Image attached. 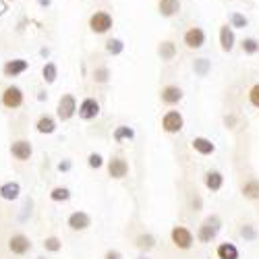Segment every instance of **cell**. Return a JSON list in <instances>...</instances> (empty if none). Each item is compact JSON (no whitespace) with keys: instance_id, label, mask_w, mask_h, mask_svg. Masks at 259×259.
<instances>
[{"instance_id":"6da1fadb","label":"cell","mask_w":259,"mask_h":259,"mask_svg":"<svg viewBox=\"0 0 259 259\" xmlns=\"http://www.w3.org/2000/svg\"><path fill=\"white\" fill-rule=\"evenodd\" d=\"M0 104H3L7 110H19L21 106L25 104V94L19 85L11 83L3 90V96H0Z\"/></svg>"},{"instance_id":"7a4b0ae2","label":"cell","mask_w":259,"mask_h":259,"mask_svg":"<svg viewBox=\"0 0 259 259\" xmlns=\"http://www.w3.org/2000/svg\"><path fill=\"white\" fill-rule=\"evenodd\" d=\"M114 25V19L110 13H106V11H96L92 17H90V29L98 35H104L112 29Z\"/></svg>"},{"instance_id":"3957f363","label":"cell","mask_w":259,"mask_h":259,"mask_svg":"<svg viewBox=\"0 0 259 259\" xmlns=\"http://www.w3.org/2000/svg\"><path fill=\"white\" fill-rule=\"evenodd\" d=\"M77 114V100L73 94H62L60 100H58V106H56V116L58 120L67 122L71 120L73 116Z\"/></svg>"},{"instance_id":"277c9868","label":"cell","mask_w":259,"mask_h":259,"mask_svg":"<svg viewBox=\"0 0 259 259\" xmlns=\"http://www.w3.org/2000/svg\"><path fill=\"white\" fill-rule=\"evenodd\" d=\"M31 249H33V243H31L29 236L23 234V232H17L9 239V251L13 255H17V257H25Z\"/></svg>"},{"instance_id":"5b68a950","label":"cell","mask_w":259,"mask_h":259,"mask_svg":"<svg viewBox=\"0 0 259 259\" xmlns=\"http://www.w3.org/2000/svg\"><path fill=\"white\" fill-rule=\"evenodd\" d=\"M29 71V60L25 58H11L3 64V77L5 79H17Z\"/></svg>"},{"instance_id":"8992f818","label":"cell","mask_w":259,"mask_h":259,"mask_svg":"<svg viewBox=\"0 0 259 259\" xmlns=\"http://www.w3.org/2000/svg\"><path fill=\"white\" fill-rule=\"evenodd\" d=\"M9 152L17 162H29L31 156H33V145H31L29 139H17V141L11 143Z\"/></svg>"},{"instance_id":"52a82bcc","label":"cell","mask_w":259,"mask_h":259,"mask_svg":"<svg viewBox=\"0 0 259 259\" xmlns=\"http://www.w3.org/2000/svg\"><path fill=\"white\" fill-rule=\"evenodd\" d=\"M77 114L81 120H94L100 116V102L96 98H85L77 106Z\"/></svg>"},{"instance_id":"ba28073f","label":"cell","mask_w":259,"mask_h":259,"mask_svg":"<svg viewBox=\"0 0 259 259\" xmlns=\"http://www.w3.org/2000/svg\"><path fill=\"white\" fill-rule=\"evenodd\" d=\"M220 230V218L218 215H209V218L199 226V234H197V239L201 243H209L215 234H218Z\"/></svg>"},{"instance_id":"9c48e42d","label":"cell","mask_w":259,"mask_h":259,"mask_svg":"<svg viewBox=\"0 0 259 259\" xmlns=\"http://www.w3.org/2000/svg\"><path fill=\"white\" fill-rule=\"evenodd\" d=\"M67 226L75 232H83L92 226V218H90V213H85V211H73L67 220Z\"/></svg>"},{"instance_id":"30bf717a","label":"cell","mask_w":259,"mask_h":259,"mask_svg":"<svg viewBox=\"0 0 259 259\" xmlns=\"http://www.w3.org/2000/svg\"><path fill=\"white\" fill-rule=\"evenodd\" d=\"M185 46L189 50H199L203 44H205V31L201 27H191L187 33H185Z\"/></svg>"},{"instance_id":"8fae6325","label":"cell","mask_w":259,"mask_h":259,"mask_svg":"<svg viewBox=\"0 0 259 259\" xmlns=\"http://www.w3.org/2000/svg\"><path fill=\"white\" fill-rule=\"evenodd\" d=\"M183 124H185V120H183V116L177 110H170L164 116V120H162V126H164L166 133H179L181 128H183Z\"/></svg>"},{"instance_id":"7c38bea8","label":"cell","mask_w":259,"mask_h":259,"mask_svg":"<svg viewBox=\"0 0 259 259\" xmlns=\"http://www.w3.org/2000/svg\"><path fill=\"white\" fill-rule=\"evenodd\" d=\"M21 197V185L17 181H9L0 185V199L5 201H17Z\"/></svg>"},{"instance_id":"4fadbf2b","label":"cell","mask_w":259,"mask_h":259,"mask_svg":"<svg viewBox=\"0 0 259 259\" xmlns=\"http://www.w3.org/2000/svg\"><path fill=\"white\" fill-rule=\"evenodd\" d=\"M108 175H110L112 179H124L126 175H128V164H126V160H122V158H112L110 162H108Z\"/></svg>"},{"instance_id":"5bb4252c","label":"cell","mask_w":259,"mask_h":259,"mask_svg":"<svg viewBox=\"0 0 259 259\" xmlns=\"http://www.w3.org/2000/svg\"><path fill=\"white\" fill-rule=\"evenodd\" d=\"M172 243H175L179 249H189L193 245V234L187 228L177 226L175 230H172Z\"/></svg>"},{"instance_id":"9a60e30c","label":"cell","mask_w":259,"mask_h":259,"mask_svg":"<svg viewBox=\"0 0 259 259\" xmlns=\"http://www.w3.org/2000/svg\"><path fill=\"white\" fill-rule=\"evenodd\" d=\"M35 128H37L39 135H52L56 131V118L50 114H41L35 122Z\"/></svg>"},{"instance_id":"2e32d148","label":"cell","mask_w":259,"mask_h":259,"mask_svg":"<svg viewBox=\"0 0 259 259\" xmlns=\"http://www.w3.org/2000/svg\"><path fill=\"white\" fill-rule=\"evenodd\" d=\"M183 100V92L181 88H177V85H166V88L162 90V102L164 104H179Z\"/></svg>"},{"instance_id":"e0dca14e","label":"cell","mask_w":259,"mask_h":259,"mask_svg":"<svg viewBox=\"0 0 259 259\" xmlns=\"http://www.w3.org/2000/svg\"><path fill=\"white\" fill-rule=\"evenodd\" d=\"M158 11H160L162 17L170 19V17H175L181 11V3H179V0H160V3H158Z\"/></svg>"},{"instance_id":"ac0fdd59","label":"cell","mask_w":259,"mask_h":259,"mask_svg":"<svg viewBox=\"0 0 259 259\" xmlns=\"http://www.w3.org/2000/svg\"><path fill=\"white\" fill-rule=\"evenodd\" d=\"M234 41H236V37H234L232 27H230V25H222V29H220V44H222V50H224V52H230V50L234 48Z\"/></svg>"},{"instance_id":"d6986e66","label":"cell","mask_w":259,"mask_h":259,"mask_svg":"<svg viewBox=\"0 0 259 259\" xmlns=\"http://www.w3.org/2000/svg\"><path fill=\"white\" fill-rule=\"evenodd\" d=\"M193 149L199 152L201 156H209V154L215 152V145L209 139H205V137H195V139H193Z\"/></svg>"},{"instance_id":"ffe728a7","label":"cell","mask_w":259,"mask_h":259,"mask_svg":"<svg viewBox=\"0 0 259 259\" xmlns=\"http://www.w3.org/2000/svg\"><path fill=\"white\" fill-rule=\"evenodd\" d=\"M222 185H224V177L220 175V172L213 170V172H207V175H205V187L209 191H220Z\"/></svg>"},{"instance_id":"44dd1931","label":"cell","mask_w":259,"mask_h":259,"mask_svg":"<svg viewBox=\"0 0 259 259\" xmlns=\"http://www.w3.org/2000/svg\"><path fill=\"white\" fill-rule=\"evenodd\" d=\"M58 77V67H56V62H46L44 64V69H41V79H44L48 85H52Z\"/></svg>"},{"instance_id":"7402d4cb","label":"cell","mask_w":259,"mask_h":259,"mask_svg":"<svg viewBox=\"0 0 259 259\" xmlns=\"http://www.w3.org/2000/svg\"><path fill=\"white\" fill-rule=\"evenodd\" d=\"M158 54L162 56V60H172L177 56V46H175V41H162L160 48H158Z\"/></svg>"},{"instance_id":"603a6c76","label":"cell","mask_w":259,"mask_h":259,"mask_svg":"<svg viewBox=\"0 0 259 259\" xmlns=\"http://www.w3.org/2000/svg\"><path fill=\"white\" fill-rule=\"evenodd\" d=\"M218 257L220 259H239V249L232 243H222L218 247Z\"/></svg>"},{"instance_id":"cb8c5ba5","label":"cell","mask_w":259,"mask_h":259,"mask_svg":"<svg viewBox=\"0 0 259 259\" xmlns=\"http://www.w3.org/2000/svg\"><path fill=\"white\" fill-rule=\"evenodd\" d=\"M50 199L56 201V203L69 201V199H71V189H67V187H54V189L50 191Z\"/></svg>"},{"instance_id":"d4e9b609","label":"cell","mask_w":259,"mask_h":259,"mask_svg":"<svg viewBox=\"0 0 259 259\" xmlns=\"http://www.w3.org/2000/svg\"><path fill=\"white\" fill-rule=\"evenodd\" d=\"M122 50H124L122 39H118V37H112V39H108V41H106V52H108V54L118 56V54H122Z\"/></svg>"},{"instance_id":"484cf974","label":"cell","mask_w":259,"mask_h":259,"mask_svg":"<svg viewBox=\"0 0 259 259\" xmlns=\"http://www.w3.org/2000/svg\"><path fill=\"white\" fill-rule=\"evenodd\" d=\"M135 137V131H133V128L131 126H116V131H114V141L116 143H122L124 139H133Z\"/></svg>"},{"instance_id":"4316f807","label":"cell","mask_w":259,"mask_h":259,"mask_svg":"<svg viewBox=\"0 0 259 259\" xmlns=\"http://www.w3.org/2000/svg\"><path fill=\"white\" fill-rule=\"evenodd\" d=\"M44 249L48 253H58L62 249V243H60L58 236H46V239H44Z\"/></svg>"},{"instance_id":"83f0119b","label":"cell","mask_w":259,"mask_h":259,"mask_svg":"<svg viewBox=\"0 0 259 259\" xmlns=\"http://www.w3.org/2000/svg\"><path fill=\"white\" fill-rule=\"evenodd\" d=\"M243 195L249 197V199H259V183L257 181H251L243 187Z\"/></svg>"},{"instance_id":"f1b7e54d","label":"cell","mask_w":259,"mask_h":259,"mask_svg":"<svg viewBox=\"0 0 259 259\" xmlns=\"http://www.w3.org/2000/svg\"><path fill=\"white\" fill-rule=\"evenodd\" d=\"M137 247H139V249H143V251L154 249V247H156V239H154L152 234H141L139 239H137Z\"/></svg>"},{"instance_id":"f546056e","label":"cell","mask_w":259,"mask_h":259,"mask_svg":"<svg viewBox=\"0 0 259 259\" xmlns=\"http://www.w3.org/2000/svg\"><path fill=\"white\" fill-rule=\"evenodd\" d=\"M108 79H110V71H108L106 67H98V69L94 71V81H96V83L104 85V83H108Z\"/></svg>"},{"instance_id":"4dcf8cb0","label":"cell","mask_w":259,"mask_h":259,"mask_svg":"<svg viewBox=\"0 0 259 259\" xmlns=\"http://www.w3.org/2000/svg\"><path fill=\"white\" fill-rule=\"evenodd\" d=\"M243 52H245V54H255V52H259V41L253 39V37L243 39Z\"/></svg>"},{"instance_id":"1f68e13d","label":"cell","mask_w":259,"mask_h":259,"mask_svg":"<svg viewBox=\"0 0 259 259\" xmlns=\"http://www.w3.org/2000/svg\"><path fill=\"white\" fill-rule=\"evenodd\" d=\"M207 71H209V62H207V58H199V60H195V73L197 75H207Z\"/></svg>"},{"instance_id":"d6a6232c","label":"cell","mask_w":259,"mask_h":259,"mask_svg":"<svg viewBox=\"0 0 259 259\" xmlns=\"http://www.w3.org/2000/svg\"><path fill=\"white\" fill-rule=\"evenodd\" d=\"M88 164H90V168H94V170H98V168H102L104 166V158L100 156V154H90V158H88Z\"/></svg>"},{"instance_id":"836d02e7","label":"cell","mask_w":259,"mask_h":259,"mask_svg":"<svg viewBox=\"0 0 259 259\" xmlns=\"http://www.w3.org/2000/svg\"><path fill=\"white\" fill-rule=\"evenodd\" d=\"M230 21H232V25H230V27H247V23H249L247 17H245V15H241V13H234Z\"/></svg>"},{"instance_id":"e575fe53","label":"cell","mask_w":259,"mask_h":259,"mask_svg":"<svg viewBox=\"0 0 259 259\" xmlns=\"http://www.w3.org/2000/svg\"><path fill=\"white\" fill-rule=\"evenodd\" d=\"M249 100H251V104H253L255 108H259V83L251 88V92H249Z\"/></svg>"},{"instance_id":"d590c367","label":"cell","mask_w":259,"mask_h":259,"mask_svg":"<svg viewBox=\"0 0 259 259\" xmlns=\"http://www.w3.org/2000/svg\"><path fill=\"white\" fill-rule=\"evenodd\" d=\"M241 234L245 236V239H249V241H253V239H255V230H253L251 226H245V228L241 230Z\"/></svg>"},{"instance_id":"8d00e7d4","label":"cell","mask_w":259,"mask_h":259,"mask_svg":"<svg viewBox=\"0 0 259 259\" xmlns=\"http://www.w3.org/2000/svg\"><path fill=\"white\" fill-rule=\"evenodd\" d=\"M71 168H73V164H71V160H62V162L58 164V170H60V172H69Z\"/></svg>"},{"instance_id":"74e56055","label":"cell","mask_w":259,"mask_h":259,"mask_svg":"<svg viewBox=\"0 0 259 259\" xmlns=\"http://www.w3.org/2000/svg\"><path fill=\"white\" fill-rule=\"evenodd\" d=\"M106 259H122V255L118 251H108L106 253Z\"/></svg>"},{"instance_id":"f35d334b","label":"cell","mask_w":259,"mask_h":259,"mask_svg":"<svg viewBox=\"0 0 259 259\" xmlns=\"http://www.w3.org/2000/svg\"><path fill=\"white\" fill-rule=\"evenodd\" d=\"M35 3L41 7V9H50V5H52V0H35Z\"/></svg>"},{"instance_id":"ab89813d","label":"cell","mask_w":259,"mask_h":259,"mask_svg":"<svg viewBox=\"0 0 259 259\" xmlns=\"http://www.w3.org/2000/svg\"><path fill=\"white\" fill-rule=\"evenodd\" d=\"M37 100H39V102H44V100H48V94H46V92H39V94H37Z\"/></svg>"},{"instance_id":"60d3db41","label":"cell","mask_w":259,"mask_h":259,"mask_svg":"<svg viewBox=\"0 0 259 259\" xmlns=\"http://www.w3.org/2000/svg\"><path fill=\"white\" fill-rule=\"evenodd\" d=\"M39 54L44 56V58H48V56H50V50H48V48H41V50H39Z\"/></svg>"},{"instance_id":"b9f144b4","label":"cell","mask_w":259,"mask_h":259,"mask_svg":"<svg viewBox=\"0 0 259 259\" xmlns=\"http://www.w3.org/2000/svg\"><path fill=\"white\" fill-rule=\"evenodd\" d=\"M37 259H46V257H37Z\"/></svg>"},{"instance_id":"7bdbcfd3","label":"cell","mask_w":259,"mask_h":259,"mask_svg":"<svg viewBox=\"0 0 259 259\" xmlns=\"http://www.w3.org/2000/svg\"><path fill=\"white\" fill-rule=\"evenodd\" d=\"M139 259H147V257H139Z\"/></svg>"},{"instance_id":"ee69618b","label":"cell","mask_w":259,"mask_h":259,"mask_svg":"<svg viewBox=\"0 0 259 259\" xmlns=\"http://www.w3.org/2000/svg\"><path fill=\"white\" fill-rule=\"evenodd\" d=\"M11 3H15V0H11Z\"/></svg>"}]
</instances>
